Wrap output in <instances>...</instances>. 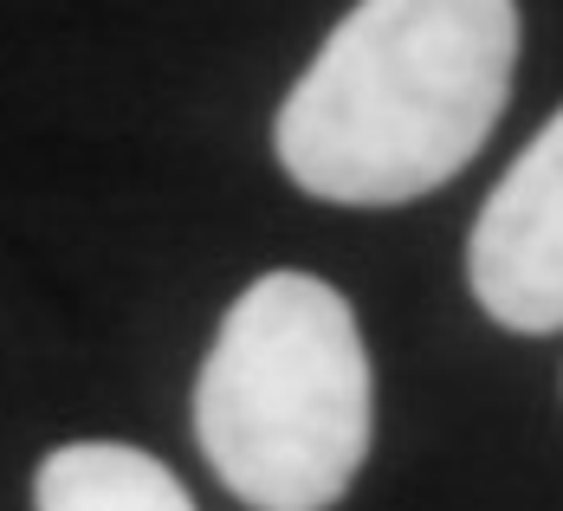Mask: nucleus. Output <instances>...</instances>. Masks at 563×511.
<instances>
[{"label": "nucleus", "mask_w": 563, "mask_h": 511, "mask_svg": "<svg viewBox=\"0 0 563 511\" xmlns=\"http://www.w3.org/2000/svg\"><path fill=\"white\" fill-rule=\"evenodd\" d=\"M33 511H195L188 486L163 459L123 441H71L40 459Z\"/></svg>", "instance_id": "obj_4"}, {"label": "nucleus", "mask_w": 563, "mask_h": 511, "mask_svg": "<svg viewBox=\"0 0 563 511\" xmlns=\"http://www.w3.org/2000/svg\"><path fill=\"white\" fill-rule=\"evenodd\" d=\"M466 285L506 331H563V111L486 195L466 240Z\"/></svg>", "instance_id": "obj_3"}, {"label": "nucleus", "mask_w": 563, "mask_h": 511, "mask_svg": "<svg viewBox=\"0 0 563 511\" xmlns=\"http://www.w3.org/2000/svg\"><path fill=\"white\" fill-rule=\"evenodd\" d=\"M511 65V0H356L273 123L279 163L338 208L434 195L493 136Z\"/></svg>", "instance_id": "obj_1"}, {"label": "nucleus", "mask_w": 563, "mask_h": 511, "mask_svg": "<svg viewBox=\"0 0 563 511\" xmlns=\"http://www.w3.org/2000/svg\"><path fill=\"white\" fill-rule=\"evenodd\" d=\"M376 389L356 311L311 273L253 279L195 382V441L253 511L338 506L369 459Z\"/></svg>", "instance_id": "obj_2"}]
</instances>
